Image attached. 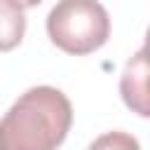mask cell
<instances>
[{
  "instance_id": "obj_4",
  "label": "cell",
  "mask_w": 150,
  "mask_h": 150,
  "mask_svg": "<svg viewBox=\"0 0 150 150\" xmlns=\"http://www.w3.org/2000/svg\"><path fill=\"white\" fill-rule=\"evenodd\" d=\"M26 33V14L19 0H0V52L14 49Z\"/></svg>"
},
{
  "instance_id": "obj_5",
  "label": "cell",
  "mask_w": 150,
  "mask_h": 150,
  "mask_svg": "<svg viewBox=\"0 0 150 150\" xmlns=\"http://www.w3.org/2000/svg\"><path fill=\"white\" fill-rule=\"evenodd\" d=\"M87 150H141V145L127 131H108L101 134Z\"/></svg>"
},
{
  "instance_id": "obj_3",
  "label": "cell",
  "mask_w": 150,
  "mask_h": 150,
  "mask_svg": "<svg viewBox=\"0 0 150 150\" xmlns=\"http://www.w3.org/2000/svg\"><path fill=\"white\" fill-rule=\"evenodd\" d=\"M148 61H145V47H141L129 61H127V68L122 73V80H120V91H122V98L124 103L138 112L141 117H148L150 110H148Z\"/></svg>"
},
{
  "instance_id": "obj_2",
  "label": "cell",
  "mask_w": 150,
  "mask_h": 150,
  "mask_svg": "<svg viewBox=\"0 0 150 150\" xmlns=\"http://www.w3.org/2000/svg\"><path fill=\"white\" fill-rule=\"evenodd\" d=\"M49 40L73 56L101 49L110 38V16L98 0H59L47 14Z\"/></svg>"
},
{
  "instance_id": "obj_1",
  "label": "cell",
  "mask_w": 150,
  "mask_h": 150,
  "mask_svg": "<svg viewBox=\"0 0 150 150\" xmlns=\"http://www.w3.org/2000/svg\"><path fill=\"white\" fill-rule=\"evenodd\" d=\"M70 124L73 105L61 89L30 87L0 120V150H56Z\"/></svg>"
},
{
  "instance_id": "obj_6",
  "label": "cell",
  "mask_w": 150,
  "mask_h": 150,
  "mask_svg": "<svg viewBox=\"0 0 150 150\" xmlns=\"http://www.w3.org/2000/svg\"><path fill=\"white\" fill-rule=\"evenodd\" d=\"M19 2H21L23 7H35V5H40L42 0H19Z\"/></svg>"
}]
</instances>
